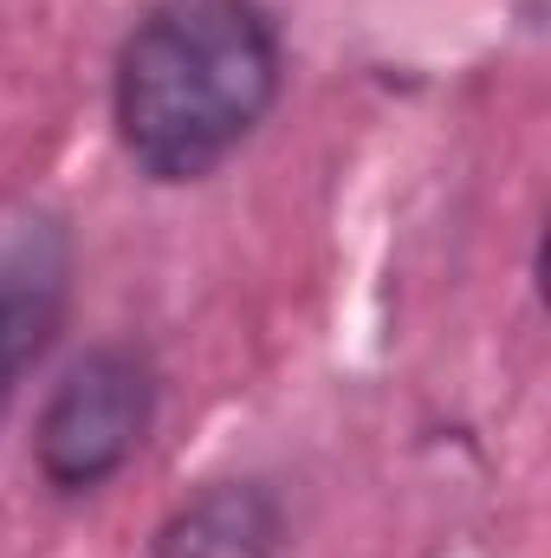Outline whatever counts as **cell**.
Returning a JSON list of instances; mask_svg holds the SVG:
<instances>
[{"label":"cell","instance_id":"cell-4","mask_svg":"<svg viewBox=\"0 0 551 558\" xmlns=\"http://www.w3.org/2000/svg\"><path fill=\"white\" fill-rule=\"evenodd\" d=\"M149 558H285L279 494L267 481H215L156 526Z\"/></svg>","mask_w":551,"mask_h":558},{"label":"cell","instance_id":"cell-3","mask_svg":"<svg viewBox=\"0 0 551 558\" xmlns=\"http://www.w3.org/2000/svg\"><path fill=\"white\" fill-rule=\"evenodd\" d=\"M72 305V228L39 208L20 202L0 215V422L20 403L26 377L46 364V351L59 344Z\"/></svg>","mask_w":551,"mask_h":558},{"label":"cell","instance_id":"cell-2","mask_svg":"<svg viewBox=\"0 0 551 558\" xmlns=\"http://www.w3.org/2000/svg\"><path fill=\"white\" fill-rule=\"evenodd\" d=\"M156 422V364L137 344H91L33 422V474L59 500L111 487Z\"/></svg>","mask_w":551,"mask_h":558},{"label":"cell","instance_id":"cell-1","mask_svg":"<svg viewBox=\"0 0 551 558\" xmlns=\"http://www.w3.org/2000/svg\"><path fill=\"white\" fill-rule=\"evenodd\" d=\"M285 46L260 0H156L118 46L111 124L149 182H201L267 124Z\"/></svg>","mask_w":551,"mask_h":558}]
</instances>
